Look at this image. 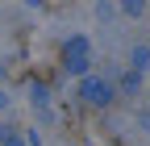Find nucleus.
I'll return each mask as SVG.
<instances>
[{
  "label": "nucleus",
  "instance_id": "nucleus-5",
  "mask_svg": "<svg viewBox=\"0 0 150 146\" xmlns=\"http://www.w3.org/2000/svg\"><path fill=\"white\" fill-rule=\"evenodd\" d=\"M121 92H125V96H138V92H142V79L134 75V71H129V75L121 79Z\"/></svg>",
  "mask_w": 150,
  "mask_h": 146
},
{
  "label": "nucleus",
  "instance_id": "nucleus-3",
  "mask_svg": "<svg viewBox=\"0 0 150 146\" xmlns=\"http://www.w3.org/2000/svg\"><path fill=\"white\" fill-rule=\"evenodd\" d=\"M129 67H134V75L150 71V46H134V50H129Z\"/></svg>",
  "mask_w": 150,
  "mask_h": 146
},
{
  "label": "nucleus",
  "instance_id": "nucleus-4",
  "mask_svg": "<svg viewBox=\"0 0 150 146\" xmlns=\"http://www.w3.org/2000/svg\"><path fill=\"white\" fill-rule=\"evenodd\" d=\"M29 96H33L38 108H46V104H50V88H46V84H33V88H29Z\"/></svg>",
  "mask_w": 150,
  "mask_h": 146
},
{
  "label": "nucleus",
  "instance_id": "nucleus-1",
  "mask_svg": "<svg viewBox=\"0 0 150 146\" xmlns=\"http://www.w3.org/2000/svg\"><path fill=\"white\" fill-rule=\"evenodd\" d=\"M79 96L88 104H108L112 96H117V88H112L108 79H100V75H83L79 79Z\"/></svg>",
  "mask_w": 150,
  "mask_h": 146
},
{
  "label": "nucleus",
  "instance_id": "nucleus-2",
  "mask_svg": "<svg viewBox=\"0 0 150 146\" xmlns=\"http://www.w3.org/2000/svg\"><path fill=\"white\" fill-rule=\"evenodd\" d=\"M88 67H92L88 38H71L67 42V71H71V75H88Z\"/></svg>",
  "mask_w": 150,
  "mask_h": 146
},
{
  "label": "nucleus",
  "instance_id": "nucleus-6",
  "mask_svg": "<svg viewBox=\"0 0 150 146\" xmlns=\"http://www.w3.org/2000/svg\"><path fill=\"white\" fill-rule=\"evenodd\" d=\"M4 108H8V96H4V92H0V113H4Z\"/></svg>",
  "mask_w": 150,
  "mask_h": 146
}]
</instances>
